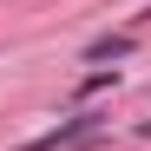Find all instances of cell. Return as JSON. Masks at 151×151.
I'll return each instance as SVG.
<instances>
[{
    "mask_svg": "<svg viewBox=\"0 0 151 151\" xmlns=\"http://www.w3.org/2000/svg\"><path fill=\"white\" fill-rule=\"evenodd\" d=\"M86 138H99V112H79V118H59L53 132L27 138L20 151H66V145H86Z\"/></svg>",
    "mask_w": 151,
    "mask_h": 151,
    "instance_id": "6da1fadb",
    "label": "cell"
},
{
    "mask_svg": "<svg viewBox=\"0 0 151 151\" xmlns=\"http://www.w3.org/2000/svg\"><path fill=\"white\" fill-rule=\"evenodd\" d=\"M125 53H132V33H112V40H92V46H86V59H92V66H105V59H125Z\"/></svg>",
    "mask_w": 151,
    "mask_h": 151,
    "instance_id": "7a4b0ae2",
    "label": "cell"
},
{
    "mask_svg": "<svg viewBox=\"0 0 151 151\" xmlns=\"http://www.w3.org/2000/svg\"><path fill=\"white\" fill-rule=\"evenodd\" d=\"M138 138H151V118H145V125H138Z\"/></svg>",
    "mask_w": 151,
    "mask_h": 151,
    "instance_id": "3957f363",
    "label": "cell"
},
{
    "mask_svg": "<svg viewBox=\"0 0 151 151\" xmlns=\"http://www.w3.org/2000/svg\"><path fill=\"white\" fill-rule=\"evenodd\" d=\"M145 20H151V7H145V13H138V27H145Z\"/></svg>",
    "mask_w": 151,
    "mask_h": 151,
    "instance_id": "277c9868",
    "label": "cell"
}]
</instances>
